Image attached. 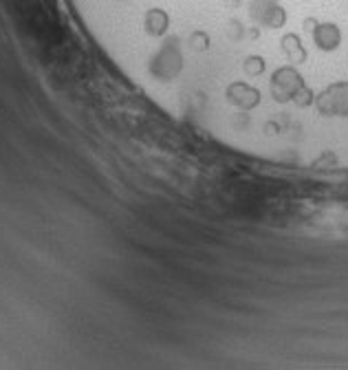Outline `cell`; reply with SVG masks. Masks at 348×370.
Segmentation results:
<instances>
[{"instance_id": "cell-4", "label": "cell", "mask_w": 348, "mask_h": 370, "mask_svg": "<svg viewBox=\"0 0 348 370\" xmlns=\"http://www.w3.org/2000/svg\"><path fill=\"white\" fill-rule=\"evenodd\" d=\"M225 100L234 106L236 110H243V112H249L253 108H258L260 102H263V92L260 88L251 86L243 80H236L231 82L227 88H225Z\"/></svg>"}, {"instance_id": "cell-6", "label": "cell", "mask_w": 348, "mask_h": 370, "mask_svg": "<svg viewBox=\"0 0 348 370\" xmlns=\"http://www.w3.org/2000/svg\"><path fill=\"white\" fill-rule=\"evenodd\" d=\"M144 29L152 38H164L168 33V29H170V16H168V11L159 9V7L148 9L146 16H144Z\"/></svg>"}, {"instance_id": "cell-9", "label": "cell", "mask_w": 348, "mask_h": 370, "mask_svg": "<svg viewBox=\"0 0 348 370\" xmlns=\"http://www.w3.org/2000/svg\"><path fill=\"white\" fill-rule=\"evenodd\" d=\"M278 5V0H249V16L253 22H258V25H263L265 16Z\"/></svg>"}, {"instance_id": "cell-12", "label": "cell", "mask_w": 348, "mask_h": 370, "mask_svg": "<svg viewBox=\"0 0 348 370\" xmlns=\"http://www.w3.org/2000/svg\"><path fill=\"white\" fill-rule=\"evenodd\" d=\"M190 44L194 46V49L205 51L207 46H210V38H207V33H205V31H194V33L190 36Z\"/></svg>"}, {"instance_id": "cell-3", "label": "cell", "mask_w": 348, "mask_h": 370, "mask_svg": "<svg viewBox=\"0 0 348 370\" xmlns=\"http://www.w3.org/2000/svg\"><path fill=\"white\" fill-rule=\"evenodd\" d=\"M322 117H348V82H333L315 95Z\"/></svg>"}, {"instance_id": "cell-2", "label": "cell", "mask_w": 348, "mask_h": 370, "mask_svg": "<svg viewBox=\"0 0 348 370\" xmlns=\"http://www.w3.org/2000/svg\"><path fill=\"white\" fill-rule=\"evenodd\" d=\"M307 86L302 73L297 71L293 64H285V66H278L275 71L271 73L269 80V90H271V97L278 104H289L293 102V97L297 95V90Z\"/></svg>"}, {"instance_id": "cell-10", "label": "cell", "mask_w": 348, "mask_h": 370, "mask_svg": "<svg viewBox=\"0 0 348 370\" xmlns=\"http://www.w3.org/2000/svg\"><path fill=\"white\" fill-rule=\"evenodd\" d=\"M265 68H267V62L263 56H249L245 62H243V71L249 75V78H258L265 73Z\"/></svg>"}, {"instance_id": "cell-7", "label": "cell", "mask_w": 348, "mask_h": 370, "mask_svg": "<svg viewBox=\"0 0 348 370\" xmlns=\"http://www.w3.org/2000/svg\"><path fill=\"white\" fill-rule=\"evenodd\" d=\"M280 49L285 53V58L295 66V64H305L309 53H307V46L302 42L297 33H285L283 40H280Z\"/></svg>"}, {"instance_id": "cell-11", "label": "cell", "mask_w": 348, "mask_h": 370, "mask_svg": "<svg viewBox=\"0 0 348 370\" xmlns=\"http://www.w3.org/2000/svg\"><path fill=\"white\" fill-rule=\"evenodd\" d=\"M293 104L297 108H309V106H315V90L311 86H302L297 90V95L293 97Z\"/></svg>"}, {"instance_id": "cell-1", "label": "cell", "mask_w": 348, "mask_h": 370, "mask_svg": "<svg viewBox=\"0 0 348 370\" xmlns=\"http://www.w3.org/2000/svg\"><path fill=\"white\" fill-rule=\"evenodd\" d=\"M183 71V51L176 38L166 40L150 62V75L159 82H172Z\"/></svg>"}, {"instance_id": "cell-5", "label": "cell", "mask_w": 348, "mask_h": 370, "mask_svg": "<svg viewBox=\"0 0 348 370\" xmlns=\"http://www.w3.org/2000/svg\"><path fill=\"white\" fill-rule=\"evenodd\" d=\"M311 36H313L315 46L324 53L337 51L342 46V29L335 25V22H317L311 31Z\"/></svg>"}, {"instance_id": "cell-8", "label": "cell", "mask_w": 348, "mask_h": 370, "mask_svg": "<svg viewBox=\"0 0 348 370\" xmlns=\"http://www.w3.org/2000/svg\"><path fill=\"white\" fill-rule=\"evenodd\" d=\"M287 20H289L287 9H285L280 3H278V5L265 16V20H263L260 27H267V29H283V27L287 25Z\"/></svg>"}]
</instances>
